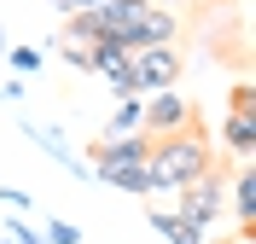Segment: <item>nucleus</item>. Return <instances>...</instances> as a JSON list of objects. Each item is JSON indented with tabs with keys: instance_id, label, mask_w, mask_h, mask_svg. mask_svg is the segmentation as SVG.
I'll use <instances>...</instances> for the list:
<instances>
[{
	"instance_id": "f257e3e1",
	"label": "nucleus",
	"mask_w": 256,
	"mask_h": 244,
	"mask_svg": "<svg viewBox=\"0 0 256 244\" xmlns=\"http://www.w3.org/2000/svg\"><path fill=\"white\" fill-rule=\"evenodd\" d=\"M210 169H216V151H210V140H204L198 128H186V134H158V140H152V157H146L152 198H158V192L175 198L186 180L210 175Z\"/></svg>"
},
{
	"instance_id": "4468645a",
	"label": "nucleus",
	"mask_w": 256,
	"mask_h": 244,
	"mask_svg": "<svg viewBox=\"0 0 256 244\" xmlns=\"http://www.w3.org/2000/svg\"><path fill=\"white\" fill-rule=\"evenodd\" d=\"M227 99H233V111H256V87H250V81H239Z\"/></svg>"
},
{
	"instance_id": "9b49d317",
	"label": "nucleus",
	"mask_w": 256,
	"mask_h": 244,
	"mask_svg": "<svg viewBox=\"0 0 256 244\" xmlns=\"http://www.w3.org/2000/svg\"><path fill=\"white\" fill-rule=\"evenodd\" d=\"M6 58H12V70H18V76H35V70H41V52H35V47H12Z\"/></svg>"
},
{
	"instance_id": "9d476101",
	"label": "nucleus",
	"mask_w": 256,
	"mask_h": 244,
	"mask_svg": "<svg viewBox=\"0 0 256 244\" xmlns=\"http://www.w3.org/2000/svg\"><path fill=\"white\" fill-rule=\"evenodd\" d=\"M24 134H30V140H35L41 151H47V157H58L64 169H82V157H76V151H70V146L58 140V128H35V122H24Z\"/></svg>"
},
{
	"instance_id": "f03ea898",
	"label": "nucleus",
	"mask_w": 256,
	"mask_h": 244,
	"mask_svg": "<svg viewBox=\"0 0 256 244\" xmlns=\"http://www.w3.org/2000/svg\"><path fill=\"white\" fill-rule=\"evenodd\" d=\"M222 204H227V180L210 169V175H198V180H186V186H180L169 210H175L180 221H192L198 233H210L216 221H222Z\"/></svg>"
},
{
	"instance_id": "39448f33",
	"label": "nucleus",
	"mask_w": 256,
	"mask_h": 244,
	"mask_svg": "<svg viewBox=\"0 0 256 244\" xmlns=\"http://www.w3.org/2000/svg\"><path fill=\"white\" fill-rule=\"evenodd\" d=\"M146 157H152V134H122V140H99L88 151V169L94 180H105L116 169H146Z\"/></svg>"
},
{
	"instance_id": "0eeeda50",
	"label": "nucleus",
	"mask_w": 256,
	"mask_h": 244,
	"mask_svg": "<svg viewBox=\"0 0 256 244\" xmlns=\"http://www.w3.org/2000/svg\"><path fill=\"white\" fill-rule=\"evenodd\" d=\"M152 227H158L163 244H210V233H198L192 221H180L175 210H152Z\"/></svg>"
},
{
	"instance_id": "7ed1b4c3",
	"label": "nucleus",
	"mask_w": 256,
	"mask_h": 244,
	"mask_svg": "<svg viewBox=\"0 0 256 244\" xmlns=\"http://www.w3.org/2000/svg\"><path fill=\"white\" fill-rule=\"evenodd\" d=\"M140 128L152 140L158 134H186V128H198V111H192V99L180 87H163V93H146V122Z\"/></svg>"
},
{
	"instance_id": "6e6552de",
	"label": "nucleus",
	"mask_w": 256,
	"mask_h": 244,
	"mask_svg": "<svg viewBox=\"0 0 256 244\" xmlns=\"http://www.w3.org/2000/svg\"><path fill=\"white\" fill-rule=\"evenodd\" d=\"M227 192H233L239 227H256V169H239V175H227Z\"/></svg>"
},
{
	"instance_id": "2eb2a0df",
	"label": "nucleus",
	"mask_w": 256,
	"mask_h": 244,
	"mask_svg": "<svg viewBox=\"0 0 256 244\" xmlns=\"http://www.w3.org/2000/svg\"><path fill=\"white\" fill-rule=\"evenodd\" d=\"M6 227H12V244H47V239H41V233L30 227V221H6Z\"/></svg>"
},
{
	"instance_id": "1a4fd4ad",
	"label": "nucleus",
	"mask_w": 256,
	"mask_h": 244,
	"mask_svg": "<svg viewBox=\"0 0 256 244\" xmlns=\"http://www.w3.org/2000/svg\"><path fill=\"white\" fill-rule=\"evenodd\" d=\"M146 99H116L111 122H105V140H122V134H146Z\"/></svg>"
},
{
	"instance_id": "f8f14e48",
	"label": "nucleus",
	"mask_w": 256,
	"mask_h": 244,
	"mask_svg": "<svg viewBox=\"0 0 256 244\" xmlns=\"http://www.w3.org/2000/svg\"><path fill=\"white\" fill-rule=\"evenodd\" d=\"M41 239H47V244H82V227H70V221H47Z\"/></svg>"
},
{
	"instance_id": "dca6fc26",
	"label": "nucleus",
	"mask_w": 256,
	"mask_h": 244,
	"mask_svg": "<svg viewBox=\"0 0 256 244\" xmlns=\"http://www.w3.org/2000/svg\"><path fill=\"white\" fill-rule=\"evenodd\" d=\"M0 204H12V210H35V198L18 192V186H0Z\"/></svg>"
},
{
	"instance_id": "20e7f679",
	"label": "nucleus",
	"mask_w": 256,
	"mask_h": 244,
	"mask_svg": "<svg viewBox=\"0 0 256 244\" xmlns=\"http://www.w3.org/2000/svg\"><path fill=\"white\" fill-rule=\"evenodd\" d=\"M128 70H134L140 99L146 93H163V87L180 81V52L175 47H134V52H128Z\"/></svg>"
},
{
	"instance_id": "423d86ee",
	"label": "nucleus",
	"mask_w": 256,
	"mask_h": 244,
	"mask_svg": "<svg viewBox=\"0 0 256 244\" xmlns=\"http://www.w3.org/2000/svg\"><path fill=\"white\" fill-rule=\"evenodd\" d=\"M222 146L233 151V157H250V151H256V111H227Z\"/></svg>"
},
{
	"instance_id": "ddd939ff",
	"label": "nucleus",
	"mask_w": 256,
	"mask_h": 244,
	"mask_svg": "<svg viewBox=\"0 0 256 244\" xmlns=\"http://www.w3.org/2000/svg\"><path fill=\"white\" fill-rule=\"evenodd\" d=\"M58 58H64L70 70H94V64H88V47H82V41H58Z\"/></svg>"
}]
</instances>
